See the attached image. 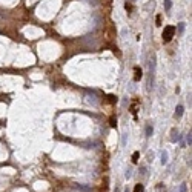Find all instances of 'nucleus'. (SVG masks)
Here are the masks:
<instances>
[{"instance_id": "1", "label": "nucleus", "mask_w": 192, "mask_h": 192, "mask_svg": "<svg viewBox=\"0 0 192 192\" xmlns=\"http://www.w3.org/2000/svg\"><path fill=\"white\" fill-rule=\"evenodd\" d=\"M175 34V26H166L164 28V31H163V42L164 43H169L171 40H172V37Z\"/></svg>"}, {"instance_id": "2", "label": "nucleus", "mask_w": 192, "mask_h": 192, "mask_svg": "<svg viewBox=\"0 0 192 192\" xmlns=\"http://www.w3.org/2000/svg\"><path fill=\"white\" fill-rule=\"evenodd\" d=\"M183 112H184V108L181 105H178L177 106V109H175V114H174V117L175 118H181V115H183Z\"/></svg>"}, {"instance_id": "3", "label": "nucleus", "mask_w": 192, "mask_h": 192, "mask_svg": "<svg viewBox=\"0 0 192 192\" xmlns=\"http://www.w3.org/2000/svg\"><path fill=\"white\" fill-rule=\"evenodd\" d=\"M168 161H169V154H168V151H163L161 152V164L164 166V164H168Z\"/></svg>"}, {"instance_id": "4", "label": "nucleus", "mask_w": 192, "mask_h": 192, "mask_svg": "<svg viewBox=\"0 0 192 192\" xmlns=\"http://www.w3.org/2000/svg\"><path fill=\"white\" fill-rule=\"evenodd\" d=\"M141 75H143L141 69H140V68H135V69H134V80H135V82H138L140 78H141Z\"/></svg>"}, {"instance_id": "5", "label": "nucleus", "mask_w": 192, "mask_h": 192, "mask_svg": "<svg viewBox=\"0 0 192 192\" xmlns=\"http://www.w3.org/2000/svg\"><path fill=\"white\" fill-rule=\"evenodd\" d=\"M177 140H178V131L174 128V129H172V137H171V141H174V143H175Z\"/></svg>"}, {"instance_id": "6", "label": "nucleus", "mask_w": 192, "mask_h": 192, "mask_svg": "<svg viewBox=\"0 0 192 192\" xmlns=\"http://www.w3.org/2000/svg\"><path fill=\"white\" fill-rule=\"evenodd\" d=\"M143 191H144V186H143L141 183L135 184V188H134V192H143Z\"/></svg>"}, {"instance_id": "7", "label": "nucleus", "mask_w": 192, "mask_h": 192, "mask_svg": "<svg viewBox=\"0 0 192 192\" xmlns=\"http://www.w3.org/2000/svg\"><path fill=\"white\" fill-rule=\"evenodd\" d=\"M138 157H140L138 152H134V154H132V161H134V163H137V161H138Z\"/></svg>"}, {"instance_id": "8", "label": "nucleus", "mask_w": 192, "mask_h": 192, "mask_svg": "<svg viewBox=\"0 0 192 192\" xmlns=\"http://www.w3.org/2000/svg\"><path fill=\"white\" fill-rule=\"evenodd\" d=\"M124 177H126V180H129V178L132 177V171H131V169H128V171L124 172Z\"/></svg>"}, {"instance_id": "9", "label": "nucleus", "mask_w": 192, "mask_h": 192, "mask_svg": "<svg viewBox=\"0 0 192 192\" xmlns=\"http://www.w3.org/2000/svg\"><path fill=\"white\" fill-rule=\"evenodd\" d=\"M146 135H148V137L152 135V126H148V128H146Z\"/></svg>"}, {"instance_id": "10", "label": "nucleus", "mask_w": 192, "mask_h": 192, "mask_svg": "<svg viewBox=\"0 0 192 192\" xmlns=\"http://www.w3.org/2000/svg\"><path fill=\"white\" fill-rule=\"evenodd\" d=\"M171 6H172L171 0H164V8H166V9H171Z\"/></svg>"}, {"instance_id": "11", "label": "nucleus", "mask_w": 192, "mask_h": 192, "mask_svg": "<svg viewBox=\"0 0 192 192\" xmlns=\"http://www.w3.org/2000/svg\"><path fill=\"white\" fill-rule=\"evenodd\" d=\"M137 105H138V103H137V102H135V103H134V105L131 106V112H132V114H135V112H137Z\"/></svg>"}, {"instance_id": "12", "label": "nucleus", "mask_w": 192, "mask_h": 192, "mask_svg": "<svg viewBox=\"0 0 192 192\" xmlns=\"http://www.w3.org/2000/svg\"><path fill=\"white\" fill-rule=\"evenodd\" d=\"M155 23H157V26H160V25H161V16H157V18H155Z\"/></svg>"}, {"instance_id": "13", "label": "nucleus", "mask_w": 192, "mask_h": 192, "mask_svg": "<svg viewBox=\"0 0 192 192\" xmlns=\"http://www.w3.org/2000/svg\"><path fill=\"white\" fill-rule=\"evenodd\" d=\"M186 141H188V144L191 146V143H192V138H191V132L188 134V137H186Z\"/></svg>"}, {"instance_id": "14", "label": "nucleus", "mask_w": 192, "mask_h": 192, "mask_svg": "<svg viewBox=\"0 0 192 192\" xmlns=\"http://www.w3.org/2000/svg\"><path fill=\"white\" fill-rule=\"evenodd\" d=\"M178 29H180V32H183V29H184V23H180V25H178Z\"/></svg>"}, {"instance_id": "15", "label": "nucleus", "mask_w": 192, "mask_h": 192, "mask_svg": "<svg viewBox=\"0 0 192 192\" xmlns=\"http://www.w3.org/2000/svg\"><path fill=\"white\" fill-rule=\"evenodd\" d=\"M109 122H111V126H112V128L115 126V118H114V117H111V120H109Z\"/></svg>"}, {"instance_id": "16", "label": "nucleus", "mask_w": 192, "mask_h": 192, "mask_svg": "<svg viewBox=\"0 0 192 192\" xmlns=\"http://www.w3.org/2000/svg\"><path fill=\"white\" fill-rule=\"evenodd\" d=\"M124 8H126V11H131V9H132V6H131V5H128V3L124 5Z\"/></svg>"}, {"instance_id": "17", "label": "nucleus", "mask_w": 192, "mask_h": 192, "mask_svg": "<svg viewBox=\"0 0 192 192\" xmlns=\"http://www.w3.org/2000/svg\"><path fill=\"white\" fill-rule=\"evenodd\" d=\"M180 191H181V192H186V186H184V184H181V188H180Z\"/></svg>"}, {"instance_id": "18", "label": "nucleus", "mask_w": 192, "mask_h": 192, "mask_svg": "<svg viewBox=\"0 0 192 192\" xmlns=\"http://www.w3.org/2000/svg\"><path fill=\"white\" fill-rule=\"evenodd\" d=\"M114 192H122V191H120V188H115V189H114Z\"/></svg>"}, {"instance_id": "19", "label": "nucleus", "mask_w": 192, "mask_h": 192, "mask_svg": "<svg viewBox=\"0 0 192 192\" xmlns=\"http://www.w3.org/2000/svg\"><path fill=\"white\" fill-rule=\"evenodd\" d=\"M124 192H129V191H128V189H126V191H124Z\"/></svg>"}]
</instances>
